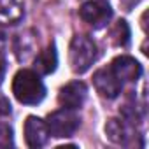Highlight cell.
<instances>
[{"mask_svg":"<svg viewBox=\"0 0 149 149\" xmlns=\"http://www.w3.org/2000/svg\"><path fill=\"white\" fill-rule=\"evenodd\" d=\"M13 93L18 102L25 105H37L46 97V86L35 70L21 68L13 79Z\"/></svg>","mask_w":149,"mask_h":149,"instance_id":"obj_1","label":"cell"},{"mask_svg":"<svg viewBox=\"0 0 149 149\" xmlns=\"http://www.w3.org/2000/svg\"><path fill=\"white\" fill-rule=\"evenodd\" d=\"M98 51L97 44L86 37V35H76L70 42V51H68V61L70 67L76 74H84L97 60Z\"/></svg>","mask_w":149,"mask_h":149,"instance_id":"obj_2","label":"cell"},{"mask_svg":"<svg viewBox=\"0 0 149 149\" xmlns=\"http://www.w3.org/2000/svg\"><path fill=\"white\" fill-rule=\"evenodd\" d=\"M47 128H49V135L63 139V137H72L74 133L77 132L81 119L79 116L74 112L72 109H60L54 111L47 116Z\"/></svg>","mask_w":149,"mask_h":149,"instance_id":"obj_3","label":"cell"},{"mask_svg":"<svg viewBox=\"0 0 149 149\" xmlns=\"http://www.w3.org/2000/svg\"><path fill=\"white\" fill-rule=\"evenodd\" d=\"M79 16L84 23H88L93 28L105 26L112 18V9L105 0H90L84 2L79 9Z\"/></svg>","mask_w":149,"mask_h":149,"instance_id":"obj_4","label":"cell"},{"mask_svg":"<svg viewBox=\"0 0 149 149\" xmlns=\"http://www.w3.org/2000/svg\"><path fill=\"white\" fill-rule=\"evenodd\" d=\"M93 84H95L98 95L104 97V98H107V100L116 98L121 93V90H123V83H121V79L116 76V74L112 72L111 65L104 67V68H98L95 72Z\"/></svg>","mask_w":149,"mask_h":149,"instance_id":"obj_5","label":"cell"},{"mask_svg":"<svg viewBox=\"0 0 149 149\" xmlns=\"http://www.w3.org/2000/svg\"><path fill=\"white\" fill-rule=\"evenodd\" d=\"M47 139H49V128H47V123L37 116H28L26 121H25V140H26V146L32 147V149H37V147H42L47 144Z\"/></svg>","mask_w":149,"mask_h":149,"instance_id":"obj_6","label":"cell"},{"mask_svg":"<svg viewBox=\"0 0 149 149\" xmlns=\"http://www.w3.org/2000/svg\"><path fill=\"white\" fill-rule=\"evenodd\" d=\"M88 97V88L83 81H72L68 83L67 86H63L60 90V95H58V102L61 107L65 109H72V111H76L79 109L84 100Z\"/></svg>","mask_w":149,"mask_h":149,"instance_id":"obj_7","label":"cell"},{"mask_svg":"<svg viewBox=\"0 0 149 149\" xmlns=\"http://www.w3.org/2000/svg\"><path fill=\"white\" fill-rule=\"evenodd\" d=\"M111 68H112V72L116 74V76L121 79V83H135L142 76L140 63L135 58L126 56V54L114 58L112 63H111Z\"/></svg>","mask_w":149,"mask_h":149,"instance_id":"obj_8","label":"cell"},{"mask_svg":"<svg viewBox=\"0 0 149 149\" xmlns=\"http://www.w3.org/2000/svg\"><path fill=\"white\" fill-rule=\"evenodd\" d=\"M35 72L42 74V76H49L51 72L56 70L58 65V53H56V46L54 42H51L46 49H42L37 56H35Z\"/></svg>","mask_w":149,"mask_h":149,"instance_id":"obj_9","label":"cell"},{"mask_svg":"<svg viewBox=\"0 0 149 149\" xmlns=\"http://www.w3.org/2000/svg\"><path fill=\"white\" fill-rule=\"evenodd\" d=\"M105 135L114 144H123V146H126L130 142V139H133L128 123H125L121 119H116V118H112V119L107 121V125H105Z\"/></svg>","mask_w":149,"mask_h":149,"instance_id":"obj_10","label":"cell"},{"mask_svg":"<svg viewBox=\"0 0 149 149\" xmlns=\"http://www.w3.org/2000/svg\"><path fill=\"white\" fill-rule=\"evenodd\" d=\"M23 18V6L18 0H0V25H16Z\"/></svg>","mask_w":149,"mask_h":149,"instance_id":"obj_11","label":"cell"},{"mask_svg":"<svg viewBox=\"0 0 149 149\" xmlns=\"http://www.w3.org/2000/svg\"><path fill=\"white\" fill-rule=\"evenodd\" d=\"M111 39L119 47H126L130 44V26H128V23L125 19H119L111 28Z\"/></svg>","mask_w":149,"mask_h":149,"instance_id":"obj_12","label":"cell"},{"mask_svg":"<svg viewBox=\"0 0 149 149\" xmlns=\"http://www.w3.org/2000/svg\"><path fill=\"white\" fill-rule=\"evenodd\" d=\"M14 146L13 128L7 123H0V149H7Z\"/></svg>","mask_w":149,"mask_h":149,"instance_id":"obj_13","label":"cell"},{"mask_svg":"<svg viewBox=\"0 0 149 149\" xmlns=\"http://www.w3.org/2000/svg\"><path fill=\"white\" fill-rule=\"evenodd\" d=\"M11 114V104L6 97H0V116H7Z\"/></svg>","mask_w":149,"mask_h":149,"instance_id":"obj_14","label":"cell"},{"mask_svg":"<svg viewBox=\"0 0 149 149\" xmlns=\"http://www.w3.org/2000/svg\"><path fill=\"white\" fill-rule=\"evenodd\" d=\"M4 47H6V35H4V33H0V58H2Z\"/></svg>","mask_w":149,"mask_h":149,"instance_id":"obj_15","label":"cell"}]
</instances>
